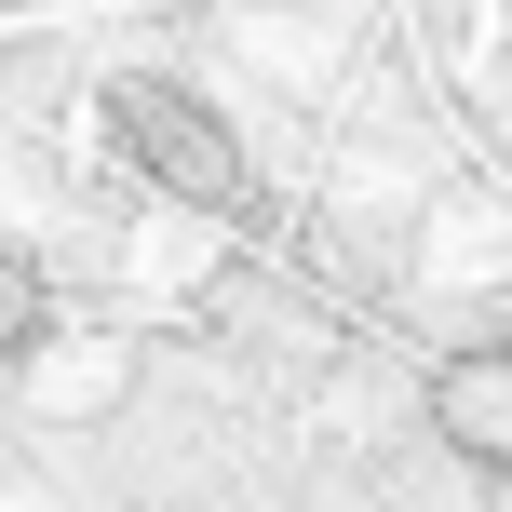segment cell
<instances>
[{"label":"cell","mask_w":512,"mask_h":512,"mask_svg":"<svg viewBox=\"0 0 512 512\" xmlns=\"http://www.w3.org/2000/svg\"><path fill=\"white\" fill-rule=\"evenodd\" d=\"M41 270H14V256H0V364H27V337H41Z\"/></svg>","instance_id":"3957f363"},{"label":"cell","mask_w":512,"mask_h":512,"mask_svg":"<svg viewBox=\"0 0 512 512\" xmlns=\"http://www.w3.org/2000/svg\"><path fill=\"white\" fill-rule=\"evenodd\" d=\"M432 432H445V445H472V459H512V351L445 364V378H432Z\"/></svg>","instance_id":"7a4b0ae2"},{"label":"cell","mask_w":512,"mask_h":512,"mask_svg":"<svg viewBox=\"0 0 512 512\" xmlns=\"http://www.w3.org/2000/svg\"><path fill=\"white\" fill-rule=\"evenodd\" d=\"M108 122H122V149L149 162L176 203L243 216V149H230V122H216V108H189L176 81H108Z\"/></svg>","instance_id":"6da1fadb"}]
</instances>
